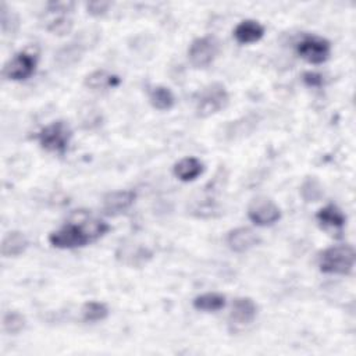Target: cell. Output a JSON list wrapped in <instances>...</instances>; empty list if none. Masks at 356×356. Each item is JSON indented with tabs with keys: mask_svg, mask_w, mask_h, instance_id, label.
Wrapping results in <instances>:
<instances>
[{
	"mask_svg": "<svg viewBox=\"0 0 356 356\" xmlns=\"http://www.w3.org/2000/svg\"><path fill=\"white\" fill-rule=\"evenodd\" d=\"M78 218L66 224L57 231L49 235V243L59 250L82 248L89 243L100 238L109 229L110 225L99 218L88 216L86 213H77Z\"/></svg>",
	"mask_w": 356,
	"mask_h": 356,
	"instance_id": "obj_1",
	"label": "cell"
},
{
	"mask_svg": "<svg viewBox=\"0 0 356 356\" xmlns=\"http://www.w3.org/2000/svg\"><path fill=\"white\" fill-rule=\"evenodd\" d=\"M355 266V250L350 245H337L326 250L319 258L320 272L346 276Z\"/></svg>",
	"mask_w": 356,
	"mask_h": 356,
	"instance_id": "obj_2",
	"label": "cell"
},
{
	"mask_svg": "<svg viewBox=\"0 0 356 356\" xmlns=\"http://www.w3.org/2000/svg\"><path fill=\"white\" fill-rule=\"evenodd\" d=\"M71 137L73 131L70 126L63 120H57L42 129V131L38 135V140L41 147L48 152L63 155L66 153L70 145Z\"/></svg>",
	"mask_w": 356,
	"mask_h": 356,
	"instance_id": "obj_3",
	"label": "cell"
},
{
	"mask_svg": "<svg viewBox=\"0 0 356 356\" xmlns=\"http://www.w3.org/2000/svg\"><path fill=\"white\" fill-rule=\"evenodd\" d=\"M229 102L225 86L220 82H214L202 89L196 99V113L199 117L213 115L227 107Z\"/></svg>",
	"mask_w": 356,
	"mask_h": 356,
	"instance_id": "obj_4",
	"label": "cell"
},
{
	"mask_svg": "<svg viewBox=\"0 0 356 356\" xmlns=\"http://www.w3.org/2000/svg\"><path fill=\"white\" fill-rule=\"evenodd\" d=\"M218 50L220 46L214 37H202L191 44L188 49V59L194 67L205 68L214 62Z\"/></svg>",
	"mask_w": 356,
	"mask_h": 356,
	"instance_id": "obj_5",
	"label": "cell"
},
{
	"mask_svg": "<svg viewBox=\"0 0 356 356\" xmlns=\"http://www.w3.org/2000/svg\"><path fill=\"white\" fill-rule=\"evenodd\" d=\"M248 217L254 224L268 227L273 225L281 218V210L270 198L259 196L251 202L248 207Z\"/></svg>",
	"mask_w": 356,
	"mask_h": 356,
	"instance_id": "obj_6",
	"label": "cell"
},
{
	"mask_svg": "<svg viewBox=\"0 0 356 356\" xmlns=\"http://www.w3.org/2000/svg\"><path fill=\"white\" fill-rule=\"evenodd\" d=\"M297 52L310 64H323L331 55V44L320 37H306L298 44Z\"/></svg>",
	"mask_w": 356,
	"mask_h": 356,
	"instance_id": "obj_7",
	"label": "cell"
},
{
	"mask_svg": "<svg viewBox=\"0 0 356 356\" xmlns=\"http://www.w3.org/2000/svg\"><path fill=\"white\" fill-rule=\"evenodd\" d=\"M37 64H38V59L34 53L19 52L5 66L3 74L8 79L24 81V79H28L35 73Z\"/></svg>",
	"mask_w": 356,
	"mask_h": 356,
	"instance_id": "obj_8",
	"label": "cell"
},
{
	"mask_svg": "<svg viewBox=\"0 0 356 356\" xmlns=\"http://www.w3.org/2000/svg\"><path fill=\"white\" fill-rule=\"evenodd\" d=\"M74 8L71 2H57L49 3L48 12L52 16L48 23V30L55 35H66L73 28V20L70 17V12Z\"/></svg>",
	"mask_w": 356,
	"mask_h": 356,
	"instance_id": "obj_9",
	"label": "cell"
},
{
	"mask_svg": "<svg viewBox=\"0 0 356 356\" xmlns=\"http://www.w3.org/2000/svg\"><path fill=\"white\" fill-rule=\"evenodd\" d=\"M261 243V236L250 227L234 228L227 235V245L231 251L244 254L255 248Z\"/></svg>",
	"mask_w": 356,
	"mask_h": 356,
	"instance_id": "obj_10",
	"label": "cell"
},
{
	"mask_svg": "<svg viewBox=\"0 0 356 356\" xmlns=\"http://www.w3.org/2000/svg\"><path fill=\"white\" fill-rule=\"evenodd\" d=\"M258 316V305L252 298L241 297L236 298L232 303L229 321L236 327H245L251 324Z\"/></svg>",
	"mask_w": 356,
	"mask_h": 356,
	"instance_id": "obj_11",
	"label": "cell"
},
{
	"mask_svg": "<svg viewBox=\"0 0 356 356\" xmlns=\"http://www.w3.org/2000/svg\"><path fill=\"white\" fill-rule=\"evenodd\" d=\"M137 199L134 191H114L103 198V212L107 216H118L129 210Z\"/></svg>",
	"mask_w": 356,
	"mask_h": 356,
	"instance_id": "obj_12",
	"label": "cell"
},
{
	"mask_svg": "<svg viewBox=\"0 0 356 356\" xmlns=\"http://www.w3.org/2000/svg\"><path fill=\"white\" fill-rule=\"evenodd\" d=\"M265 35V27L255 20H244L234 30V37L238 44L250 45L261 41Z\"/></svg>",
	"mask_w": 356,
	"mask_h": 356,
	"instance_id": "obj_13",
	"label": "cell"
},
{
	"mask_svg": "<svg viewBox=\"0 0 356 356\" xmlns=\"http://www.w3.org/2000/svg\"><path fill=\"white\" fill-rule=\"evenodd\" d=\"M30 243L21 231H10L2 241V255L5 258H16L24 254Z\"/></svg>",
	"mask_w": 356,
	"mask_h": 356,
	"instance_id": "obj_14",
	"label": "cell"
},
{
	"mask_svg": "<svg viewBox=\"0 0 356 356\" xmlns=\"http://www.w3.org/2000/svg\"><path fill=\"white\" fill-rule=\"evenodd\" d=\"M205 170L203 163L196 158H184L178 163H176L173 171L174 176L184 182L195 181Z\"/></svg>",
	"mask_w": 356,
	"mask_h": 356,
	"instance_id": "obj_15",
	"label": "cell"
},
{
	"mask_svg": "<svg viewBox=\"0 0 356 356\" xmlns=\"http://www.w3.org/2000/svg\"><path fill=\"white\" fill-rule=\"evenodd\" d=\"M122 84V78L106 70H96L86 75L85 86L92 91H107Z\"/></svg>",
	"mask_w": 356,
	"mask_h": 356,
	"instance_id": "obj_16",
	"label": "cell"
},
{
	"mask_svg": "<svg viewBox=\"0 0 356 356\" xmlns=\"http://www.w3.org/2000/svg\"><path fill=\"white\" fill-rule=\"evenodd\" d=\"M316 218L321 227L334 228V229H341L346 223L345 214L335 205H327V206L321 207L317 212Z\"/></svg>",
	"mask_w": 356,
	"mask_h": 356,
	"instance_id": "obj_17",
	"label": "cell"
},
{
	"mask_svg": "<svg viewBox=\"0 0 356 356\" xmlns=\"http://www.w3.org/2000/svg\"><path fill=\"white\" fill-rule=\"evenodd\" d=\"M149 102L155 109L166 111V110H170V109L174 107L176 96H174V93L171 92L170 88L163 86V85H158V86L151 89Z\"/></svg>",
	"mask_w": 356,
	"mask_h": 356,
	"instance_id": "obj_18",
	"label": "cell"
},
{
	"mask_svg": "<svg viewBox=\"0 0 356 356\" xmlns=\"http://www.w3.org/2000/svg\"><path fill=\"white\" fill-rule=\"evenodd\" d=\"M192 305L196 310L200 312H217L225 306V297L218 292H206L198 295Z\"/></svg>",
	"mask_w": 356,
	"mask_h": 356,
	"instance_id": "obj_19",
	"label": "cell"
},
{
	"mask_svg": "<svg viewBox=\"0 0 356 356\" xmlns=\"http://www.w3.org/2000/svg\"><path fill=\"white\" fill-rule=\"evenodd\" d=\"M82 320L86 323L103 321L109 316V308L103 302L91 301L82 306Z\"/></svg>",
	"mask_w": 356,
	"mask_h": 356,
	"instance_id": "obj_20",
	"label": "cell"
},
{
	"mask_svg": "<svg viewBox=\"0 0 356 356\" xmlns=\"http://www.w3.org/2000/svg\"><path fill=\"white\" fill-rule=\"evenodd\" d=\"M26 317L19 312H8L3 316V330L8 334H19L26 328Z\"/></svg>",
	"mask_w": 356,
	"mask_h": 356,
	"instance_id": "obj_21",
	"label": "cell"
},
{
	"mask_svg": "<svg viewBox=\"0 0 356 356\" xmlns=\"http://www.w3.org/2000/svg\"><path fill=\"white\" fill-rule=\"evenodd\" d=\"M84 52V48L81 44H68L66 48H63L57 53V62L62 66H70L77 63L81 59V55Z\"/></svg>",
	"mask_w": 356,
	"mask_h": 356,
	"instance_id": "obj_22",
	"label": "cell"
},
{
	"mask_svg": "<svg viewBox=\"0 0 356 356\" xmlns=\"http://www.w3.org/2000/svg\"><path fill=\"white\" fill-rule=\"evenodd\" d=\"M301 194L306 202H317L323 196V188L316 178H308L301 188Z\"/></svg>",
	"mask_w": 356,
	"mask_h": 356,
	"instance_id": "obj_23",
	"label": "cell"
},
{
	"mask_svg": "<svg viewBox=\"0 0 356 356\" xmlns=\"http://www.w3.org/2000/svg\"><path fill=\"white\" fill-rule=\"evenodd\" d=\"M109 8H110L109 2H91L86 5L88 13L93 17H100V16L106 15Z\"/></svg>",
	"mask_w": 356,
	"mask_h": 356,
	"instance_id": "obj_24",
	"label": "cell"
},
{
	"mask_svg": "<svg viewBox=\"0 0 356 356\" xmlns=\"http://www.w3.org/2000/svg\"><path fill=\"white\" fill-rule=\"evenodd\" d=\"M302 79L310 88H320L323 85V82H324L323 75L319 74V73H315V71H306L302 75Z\"/></svg>",
	"mask_w": 356,
	"mask_h": 356,
	"instance_id": "obj_25",
	"label": "cell"
}]
</instances>
